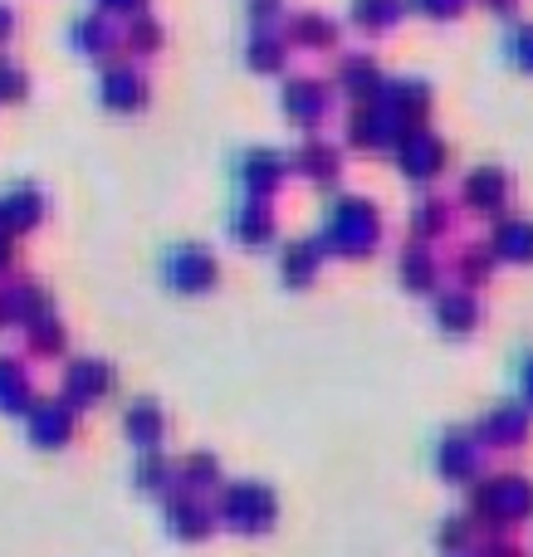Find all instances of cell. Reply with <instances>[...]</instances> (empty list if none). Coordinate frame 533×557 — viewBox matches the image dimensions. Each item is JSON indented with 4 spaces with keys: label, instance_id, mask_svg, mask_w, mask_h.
<instances>
[{
    "label": "cell",
    "instance_id": "cell-1",
    "mask_svg": "<svg viewBox=\"0 0 533 557\" xmlns=\"http://www.w3.org/2000/svg\"><path fill=\"white\" fill-rule=\"evenodd\" d=\"M323 240L343 255H362L377 245V206L362 201V196H338L329 206V221H323Z\"/></svg>",
    "mask_w": 533,
    "mask_h": 557
},
{
    "label": "cell",
    "instance_id": "cell-2",
    "mask_svg": "<svg viewBox=\"0 0 533 557\" xmlns=\"http://www.w3.org/2000/svg\"><path fill=\"white\" fill-rule=\"evenodd\" d=\"M397 166L411 182H436V172L446 166V143L426 127H407L397 133Z\"/></svg>",
    "mask_w": 533,
    "mask_h": 557
},
{
    "label": "cell",
    "instance_id": "cell-3",
    "mask_svg": "<svg viewBox=\"0 0 533 557\" xmlns=\"http://www.w3.org/2000/svg\"><path fill=\"white\" fill-rule=\"evenodd\" d=\"M162 274L182 294H201V288L215 284V255L206 245H172L162 260Z\"/></svg>",
    "mask_w": 533,
    "mask_h": 557
},
{
    "label": "cell",
    "instance_id": "cell-4",
    "mask_svg": "<svg viewBox=\"0 0 533 557\" xmlns=\"http://www.w3.org/2000/svg\"><path fill=\"white\" fill-rule=\"evenodd\" d=\"M98 103L108 113H137L147 103V74L137 64H103V74H98Z\"/></svg>",
    "mask_w": 533,
    "mask_h": 557
},
{
    "label": "cell",
    "instance_id": "cell-5",
    "mask_svg": "<svg viewBox=\"0 0 533 557\" xmlns=\"http://www.w3.org/2000/svg\"><path fill=\"white\" fill-rule=\"evenodd\" d=\"M284 172H289V162H284L274 147H250V152H240V162H235V176H240L250 201H270L274 186L284 182Z\"/></svg>",
    "mask_w": 533,
    "mask_h": 557
},
{
    "label": "cell",
    "instance_id": "cell-6",
    "mask_svg": "<svg viewBox=\"0 0 533 557\" xmlns=\"http://www.w3.org/2000/svg\"><path fill=\"white\" fill-rule=\"evenodd\" d=\"M377 103L392 113V123H411L421 127V117L431 113V84H421V78H397V84H382Z\"/></svg>",
    "mask_w": 533,
    "mask_h": 557
},
{
    "label": "cell",
    "instance_id": "cell-7",
    "mask_svg": "<svg viewBox=\"0 0 533 557\" xmlns=\"http://www.w3.org/2000/svg\"><path fill=\"white\" fill-rule=\"evenodd\" d=\"M280 103H284V113H289L294 123L313 127V123H323V117H329V84H323V78L299 74V78H289V84H284Z\"/></svg>",
    "mask_w": 533,
    "mask_h": 557
},
{
    "label": "cell",
    "instance_id": "cell-8",
    "mask_svg": "<svg viewBox=\"0 0 533 557\" xmlns=\"http://www.w3.org/2000/svg\"><path fill=\"white\" fill-rule=\"evenodd\" d=\"M45 215V191L35 182H15L5 196H0V231L5 235H25L39 225Z\"/></svg>",
    "mask_w": 533,
    "mask_h": 557
},
{
    "label": "cell",
    "instance_id": "cell-9",
    "mask_svg": "<svg viewBox=\"0 0 533 557\" xmlns=\"http://www.w3.org/2000/svg\"><path fill=\"white\" fill-rule=\"evenodd\" d=\"M397 133L401 127L392 123V113L377 103V98H372V103H358L348 117V137L358 147H387V143H397Z\"/></svg>",
    "mask_w": 533,
    "mask_h": 557
},
{
    "label": "cell",
    "instance_id": "cell-10",
    "mask_svg": "<svg viewBox=\"0 0 533 557\" xmlns=\"http://www.w3.org/2000/svg\"><path fill=\"white\" fill-rule=\"evenodd\" d=\"M509 201V172L499 162H485V166H470L466 176V206L475 211H499Z\"/></svg>",
    "mask_w": 533,
    "mask_h": 557
},
{
    "label": "cell",
    "instance_id": "cell-11",
    "mask_svg": "<svg viewBox=\"0 0 533 557\" xmlns=\"http://www.w3.org/2000/svg\"><path fill=\"white\" fill-rule=\"evenodd\" d=\"M338 84L348 88V94L358 98V103H372V98L382 94V84H387V78H382L377 59H372L368 49H362V54H348V59H343V69H338Z\"/></svg>",
    "mask_w": 533,
    "mask_h": 557
},
{
    "label": "cell",
    "instance_id": "cell-12",
    "mask_svg": "<svg viewBox=\"0 0 533 557\" xmlns=\"http://www.w3.org/2000/svg\"><path fill=\"white\" fill-rule=\"evenodd\" d=\"M69 45L88 59H108L117 35H113V25H108V15H78L74 25H69Z\"/></svg>",
    "mask_w": 533,
    "mask_h": 557
},
{
    "label": "cell",
    "instance_id": "cell-13",
    "mask_svg": "<svg viewBox=\"0 0 533 557\" xmlns=\"http://www.w3.org/2000/svg\"><path fill=\"white\" fill-rule=\"evenodd\" d=\"M294 166H299L309 182H319V186H329L333 176L343 172V152L333 143H323V137H309V143L299 147V157H294Z\"/></svg>",
    "mask_w": 533,
    "mask_h": 557
},
{
    "label": "cell",
    "instance_id": "cell-14",
    "mask_svg": "<svg viewBox=\"0 0 533 557\" xmlns=\"http://www.w3.org/2000/svg\"><path fill=\"white\" fill-rule=\"evenodd\" d=\"M284 39H294L303 49H329L338 39V20L323 15V10H299V15H289V35Z\"/></svg>",
    "mask_w": 533,
    "mask_h": 557
},
{
    "label": "cell",
    "instance_id": "cell-15",
    "mask_svg": "<svg viewBox=\"0 0 533 557\" xmlns=\"http://www.w3.org/2000/svg\"><path fill=\"white\" fill-rule=\"evenodd\" d=\"M284 54H289V39L274 35L270 25H260L250 35V45H245V59H250L255 69H264V74H280L284 69Z\"/></svg>",
    "mask_w": 533,
    "mask_h": 557
},
{
    "label": "cell",
    "instance_id": "cell-16",
    "mask_svg": "<svg viewBox=\"0 0 533 557\" xmlns=\"http://www.w3.org/2000/svg\"><path fill=\"white\" fill-rule=\"evenodd\" d=\"M235 240H245V245H264L270 240V231H274V215H270V201H250L245 196V206L235 211Z\"/></svg>",
    "mask_w": 533,
    "mask_h": 557
},
{
    "label": "cell",
    "instance_id": "cell-17",
    "mask_svg": "<svg viewBox=\"0 0 533 557\" xmlns=\"http://www.w3.org/2000/svg\"><path fill=\"white\" fill-rule=\"evenodd\" d=\"M495 250L509 260H533V221H499L495 225Z\"/></svg>",
    "mask_w": 533,
    "mask_h": 557
},
{
    "label": "cell",
    "instance_id": "cell-18",
    "mask_svg": "<svg viewBox=\"0 0 533 557\" xmlns=\"http://www.w3.org/2000/svg\"><path fill=\"white\" fill-rule=\"evenodd\" d=\"M407 10V0H352V20L362 29H392Z\"/></svg>",
    "mask_w": 533,
    "mask_h": 557
},
{
    "label": "cell",
    "instance_id": "cell-19",
    "mask_svg": "<svg viewBox=\"0 0 533 557\" xmlns=\"http://www.w3.org/2000/svg\"><path fill=\"white\" fill-rule=\"evenodd\" d=\"M117 39H123L133 54H152V49H162V25H157L147 10H137V15H127V29Z\"/></svg>",
    "mask_w": 533,
    "mask_h": 557
},
{
    "label": "cell",
    "instance_id": "cell-20",
    "mask_svg": "<svg viewBox=\"0 0 533 557\" xmlns=\"http://www.w3.org/2000/svg\"><path fill=\"white\" fill-rule=\"evenodd\" d=\"M505 54L515 59L524 74H533V20H524V25H515L505 35Z\"/></svg>",
    "mask_w": 533,
    "mask_h": 557
},
{
    "label": "cell",
    "instance_id": "cell-21",
    "mask_svg": "<svg viewBox=\"0 0 533 557\" xmlns=\"http://www.w3.org/2000/svg\"><path fill=\"white\" fill-rule=\"evenodd\" d=\"M69 386H74V396H98L108 386V367L103 362H78L74 372H69Z\"/></svg>",
    "mask_w": 533,
    "mask_h": 557
},
{
    "label": "cell",
    "instance_id": "cell-22",
    "mask_svg": "<svg viewBox=\"0 0 533 557\" xmlns=\"http://www.w3.org/2000/svg\"><path fill=\"white\" fill-rule=\"evenodd\" d=\"M313 264H319V245H313V240H294L289 250H284V274L309 278Z\"/></svg>",
    "mask_w": 533,
    "mask_h": 557
},
{
    "label": "cell",
    "instance_id": "cell-23",
    "mask_svg": "<svg viewBox=\"0 0 533 557\" xmlns=\"http://www.w3.org/2000/svg\"><path fill=\"white\" fill-rule=\"evenodd\" d=\"M29 94V78L15 59H0V103H20Z\"/></svg>",
    "mask_w": 533,
    "mask_h": 557
},
{
    "label": "cell",
    "instance_id": "cell-24",
    "mask_svg": "<svg viewBox=\"0 0 533 557\" xmlns=\"http://www.w3.org/2000/svg\"><path fill=\"white\" fill-rule=\"evenodd\" d=\"M446 221H450V206L441 201V196H426V201L417 206V235H436V231H446Z\"/></svg>",
    "mask_w": 533,
    "mask_h": 557
},
{
    "label": "cell",
    "instance_id": "cell-25",
    "mask_svg": "<svg viewBox=\"0 0 533 557\" xmlns=\"http://www.w3.org/2000/svg\"><path fill=\"white\" fill-rule=\"evenodd\" d=\"M25 401V372H20L15 362H10V357H0V406H20Z\"/></svg>",
    "mask_w": 533,
    "mask_h": 557
},
{
    "label": "cell",
    "instance_id": "cell-26",
    "mask_svg": "<svg viewBox=\"0 0 533 557\" xmlns=\"http://www.w3.org/2000/svg\"><path fill=\"white\" fill-rule=\"evenodd\" d=\"M407 5L421 10V15H431V20H450L466 10V0H407Z\"/></svg>",
    "mask_w": 533,
    "mask_h": 557
},
{
    "label": "cell",
    "instance_id": "cell-27",
    "mask_svg": "<svg viewBox=\"0 0 533 557\" xmlns=\"http://www.w3.org/2000/svg\"><path fill=\"white\" fill-rule=\"evenodd\" d=\"M401 270H411V278H417V284H426V278H431V255L417 245V250L401 255Z\"/></svg>",
    "mask_w": 533,
    "mask_h": 557
},
{
    "label": "cell",
    "instance_id": "cell-28",
    "mask_svg": "<svg viewBox=\"0 0 533 557\" xmlns=\"http://www.w3.org/2000/svg\"><path fill=\"white\" fill-rule=\"evenodd\" d=\"M245 5H250V20H260L264 25V20H274L284 10V0H245Z\"/></svg>",
    "mask_w": 533,
    "mask_h": 557
},
{
    "label": "cell",
    "instance_id": "cell-29",
    "mask_svg": "<svg viewBox=\"0 0 533 557\" xmlns=\"http://www.w3.org/2000/svg\"><path fill=\"white\" fill-rule=\"evenodd\" d=\"M59 337H64V333H59V323H49V318H45V323H39V333H35L39 352H49V343H54V347H59Z\"/></svg>",
    "mask_w": 533,
    "mask_h": 557
},
{
    "label": "cell",
    "instance_id": "cell-30",
    "mask_svg": "<svg viewBox=\"0 0 533 557\" xmlns=\"http://www.w3.org/2000/svg\"><path fill=\"white\" fill-rule=\"evenodd\" d=\"M15 25H20V20H15V5H5V0H0V45L15 35Z\"/></svg>",
    "mask_w": 533,
    "mask_h": 557
},
{
    "label": "cell",
    "instance_id": "cell-31",
    "mask_svg": "<svg viewBox=\"0 0 533 557\" xmlns=\"http://www.w3.org/2000/svg\"><path fill=\"white\" fill-rule=\"evenodd\" d=\"M98 5H103V10H117V15H137L147 0H98Z\"/></svg>",
    "mask_w": 533,
    "mask_h": 557
},
{
    "label": "cell",
    "instance_id": "cell-32",
    "mask_svg": "<svg viewBox=\"0 0 533 557\" xmlns=\"http://www.w3.org/2000/svg\"><path fill=\"white\" fill-rule=\"evenodd\" d=\"M5 264H10V235L0 231V270H5Z\"/></svg>",
    "mask_w": 533,
    "mask_h": 557
},
{
    "label": "cell",
    "instance_id": "cell-33",
    "mask_svg": "<svg viewBox=\"0 0 533 557\" xmlns=\"http://www.w3.org/2000/svg\"><path fill=\"white\" fill-rule=\"evenodd\" d=\"M489 10H515V0H485Z\"/></svg>",
    "mask_w": 533,
    "mask_h": 557
}]
</instances>
